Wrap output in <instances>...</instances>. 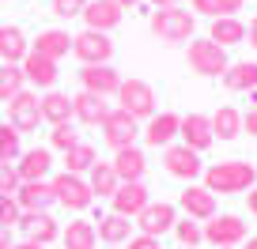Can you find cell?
Returning a JSON list of instances; mask_svg holds the SVG:
<instances>
[{
  "mask_svg": "<svg viewBox=\"0 0 257 249\" xmlns=\"http://www.w3.org/2000/svg\"><path fill=\"white\" fill-rule=\"evenodd\" d=\"M80 83H83V91H91V95L106 98V95H117L121 76L113 72L110 65H83V68H80Z\"/></svg>",
  "mask_w": 257,
  "mask_h": 249,
  "instance_id": "2e32d148",
  "label": "cell"
},
{
  "mask_svg": "<svg viewBox=\"0 0 257 249\" xmlns=\"http://www.w3.org/2000/svg\"><path fill=\"white\" fill-rule=\"evenodd\" d=\"M178 136H182V144L189 147V151H208L212 144H216V136H212V121L204 117V113H185L182 125H178Z\"/></svg>",
  "mask_w": 257,
  "mask_h": 249,
  "instance_id": "4fadbf2b",
  "label": "cell"
},
{
  "mask_svg": "<svg viewBox=\"0 0 257 249\" xmlns=\"http://www.w3.org/2000/svg\"><path fill=\"white\" fill-rule=\"evenodd\" d=\"M174 234H178V241H182V249H197L204 241V230H201V223H197V219H178L174 223Z\"/></svg>",
  "mask_w": 257,
  "mask_h": 249,
  "instance_id": "d590c367",
  "label": "cell"
},
{
  "mask_svg": "<svg viewBox=\"0 0 257 249\" xmlns=\"http://www.w3.org/2000/svg\"><path fill=\"white\" fill-rule=\"evenodd\" d=\"M98 129H102V140L113 147V151H121V147H137L140 125L128 117L125 110H110V113H106V121L98 125Z\"/></svg>",
  "mask_w": 257,
  "mask_h": 249,
  "instance_id": "9c48e42d",
  "label": "cell"
},
{
  "mask_svg": "<svg viewBox=\"0 0 257 249\" xmlns=\"http://www.w3.org/2000/svg\"><path fill=\"white\" fill-rule=\"evenodd\" d=\"M249 215H257V185L249 189Z\"/></svg>",
  "mask_w": 257,
  "mask_h": 249,
  "instance_id": "681fc988",
  "label": "cell"
},
{
  "mask_svg": "<svg viewBox=\"0 0 257 249\" xmlns=\"http://www.w3.org/2000/svg\"><path fill=\"white\" fill-rule=\"evenodd\" d=\"M31 53V42L19 27H0V65H23V57Z\"/></svg>",
  "mask_w": 257,
  "mask_h": 249,
  "instance_id": "7402d4cb",
  "label": "cell"
},
{
  "mask_svg": "<svg viewBox=\"0 0 257 249\" xmlns=\"http://www.w3.org/2000/svg\"><path fill=\"white\" fill-rule=\"evenodd\" d=\"M178 208H182L189 219H204V223H208V219L216 215V196H212L204 185L193 181V185H185V193L178 196Z\"/></svg>",
  "mask_w": 257,
  "mask_h": 249,
  "instance_id": "ac0fdd59",
  "label": "cell"
},
{
  "mask_svg": "<svg viewBox=\"0 0 257 249\" xmlns=\"http://www.w3.org/2000/svg\"><path fill=\"white\" fill-rule=\"evenodd\" d=\"M16 226H23L27 241H38V245H49V241L61 238V226H57V219L49 211H23Z\"/></svg>",
  "mask_w": 257,
  "mask_h": 249,
  "instance_id": "9a60e30c",
  "label": "cell"
},
{
  "mask_svg": "<svg viewBox=\"0 0 257 249\" xmlns=\"http://www.w3.org/2000/svg\"><path fill=\"white\" fill-rule=\"evenodd\" d=\"M83 23L87 31H98V34H110L113 27L121 23V12L106 0H87V8H83Z\"/></svg>",
  "mask_w": 257,
  "mask_h": 249,
  "instance_id": "cb8c5ba5",
  "label": "cell"
},
{
  "mask_svg": "<svg viewBox=\"0 0 257 249\" xmlns=\"http://www.w3.org/2000/svg\"><path fill=\"white\" fill-rule=\"evenodd\" d=\"M242 4L246 0H219V16H234V12H242Z\"/></svg>",
  "mask_w": 257,
  "mask_h": 249,
  "instance_id": "ee69618b",
  "label": "cell"
},
{
  "mask_svg": "<svg viewBox=\"0 0 257 249\" xmlns=\"http://www.w3.org/2000/svg\"><path fill=\"white\" fill-rule=\"evenodd\" d=\"M227 91H257V61H234L223 72Z\"/></svg>",
  "mask_w": 257,
  "mask_h": 249,
  "instance_id": "f546056e",
  "label": "cell"
},
{
  "mask_svg": "<svg viewBox=\"0 0 257 249\" xmlns=\"http://www.w3.org/2000/svg\"><path fill=\"white\" fill-rule=\"evenodd\" d=\"M87 185H91V193L95 196H113V189H117V174H113L110 162H95V166L87 170Z\"/></svg>",
  "mask_w": 257,
  "mask_h": 249,
  "instance_id": "d6a6232c",
  "label": "cell"
},
{
  "mask_svg": "<svg viewBox=\"0 0 257 249\" xmlns=\"http://www.w3.org/2000/svg\"><path fill=\"white\" fill-rule=\"evenodd\" d=\"M19 68H23V80L31 83L34 91H38V87H42V91H53L57 76H61V72H57V61H49V57L34 53V49L23 57V65H19Z\"/></svg>",
  "mask_w": 257,
  "mask_h": 249,
  "instance_id": "5bb4252c",
  "label": "cell"
},
{
  "mask_svg": "<svg viewBox=\"0 0 257 249\" xmlns=\"http://www.w3.org/2000/svg\"><path fill=\"white\" fill-rule=\"evenodd\" d=\"M148 4H155V8H182V0H148Z\"/></svg>",
  "mask_w": 257,
  "mask_h": 249,
  "instance_id": "7dc6e473",
  "label": "cell"
},
{
  "mask_svg": "<svg viewBox=\"0 0 257 249\" xmlns=\"http://www.w3.org/2000/svg\"><path fill=\"white\" fill-rule=\"evenodd\" d=\"M8 125L23 136V132H34L42 125V106H38V91H19L8 102Z\"/></svg>",
  "mask_w": 257,
  "mask_h": 249,
  "instance_id": "52a82bcc",
  "label": "cell"
},
{
  "mask_svg": "<svg viewBox=\"0 0 257 249\" xmlns=\"http://www.w3.org/2000/svg\"><path fill=\"white\" fill-rule=\"evenodd\" d=\"M208 121H212V136L216 140H238L242 136V113L234 106H219Z\"/></svg>",
  "mask_w": 257,
  "mask_h": 249,
  "instance_id": "f1b7e54d",
  "label": "cell"
},
{
  "mask_svg": "<svg viewBox=\"0 0 257 249\" xmlns=\"http://www.w3.org/2000/svg\"><path fill=\"white\" fill-rule=\"evenodd\" d=\"M16 189H19V174H16V166L0 162V193H12V196H16Z\"/></svg>",
  "mask_w": 257,
  "mask_h": 249,
  "instance_id": "ab89813d",
  "label": "cell"
},
{
  "mask_svg": "<svg viewBox=\"0 0 257 249\" xmlns=\"http://www.w3.org/2000/svg\"><path fill=\"white\" fill-rule=\"evenodd\" d=\"M193 12H201V16L219 19V0H193Z\"/></svg>",
  "mask_w": 257,
  "mask_h": 249,
  "instance_id": "b9f144b4",
  "label": "cell"
},
{
  "mask_svg": "<svg viewBox=\"0 0 257 249\" xmlns=\"http://www.w3.org/2000/svg\"><path fill=\"white\" fill-rule=\"evenodd\" d=\"M95 234H98V241H106V245H121V241L133 238V223H128L125 215H117V211H110V215L98 219Z\"/></svg>",
  "mask_w": 257,
  "mask_h": 249,
  "instance_id": "83f0119b",
  "label": "cell"
},
{
  "mask_svg": "<svg viewBox=\"0 0 257 249\" xmlns=\"http://www.w3.org/2000/svg\"><path fill=\"white\" fill-rule=\"evenodd\" d=\"M242 249H257V234H249V238L242 241Z\"/></svg>",
  "mask_w": 257,
  "mask_h": 249,
  "instance_id": "816d5d0a",
  "label": "cell"
},
{
  "mask_svg": "<svg viewBox=\"0 0 257 249\" xmlns=\"http://www.w3.org/2000/svg\"><path fill=\"white\" fill-rule=\"evenodd\" d=\"M23 87H27L23 68L19 65H0V102H12Z\"/></svg>",
  "mask_w": 257,
  "mask_h": 249,
  "instance_id": "836d02e7",
  "label": "cell"
},
{
  "mask_svg": "<svg viewBox=\"0 0 257 249\" xmlns=\"http://www.w3.org/2000/svg\"><path fill=\"white\" fill-rule=\"evenodd\" d=\"M117 102H121L117 110H125L133 121L155 117V91H152V83H144V80H121Z\"/></svg>",
  "mask_w": 257,
  "mask_h": 249,
  "instance_id": "277c9868",
  "label": "cell"
},
{
  "mask_svg": "<svg viewBox=\"0 0 257 249\" xmlns=\"http://www.w3.org/2000/svg\"><path fill=\"white\" fill-rule=\"evenodd\" d=\"M95 162H98V151L80 140L76 147H68V151H64V174H87Z\"/></svg>",
  "mask_w": 257,
  "mask_h": 249,
  "instance_id": "1f68e13d",
  "label": "cell"
},
{
  "mask_svg": "<svg viewBox=\"0 0 257 249\" xmlns=\"http://www.w3.org/2000/svg\"><path fill=\"white\" fill-rule=\"evenodd\" d=\"M12 249H46V245H38V241H12Z\"/></svg>",
  "mask_w": 257,
  "mask_h": 249,
  "instance_id": "c3c4849f",
  "label": "cell"
},
{
  "mask_svg": "<svg viewBox=\"0 0 257 249\" xmlns=\"http://www.w3.org/2000/svg\"><path fill=\"white\" fill-rule=\"evenodd\" d=\"M185 61L197 76H223L227 72V49L216 46L212 38H189V49H185Z\"/></svg>",
  "mask_w": 257,
  "mask_h": 249,
  "instance_id": "3957f363",
  "label": "cell"
},
{
  "mask_svg": "<svg viewBox=\"0 0 257 249\" xmlns=\"http://www.w3.org/2000/svg\"><path fill=\"white\" fill-rule=\"evenodd\" d=\"M208 38L216 42V46H238V42H246V23L242 19H234V16H219V19H212V31H208Z\"/></svg>",
  "mask_w": 257,
  "mask_h": 249,
  "instance_id": "4316f807",
  "label": "cell"
},
{
  "mask_svg": "<svg viewBox=\"0 0 257 249\" xmlns=\"http://www.w3.org/2000/svg\"><path fill=\"white\" fill-rule=\"evenodd\" d=\"M163 166H167L170 177H182V181H189V185L204 174L201 155L189 151L185 144H167V147H163Z\"/></svg>",
  "mask_w": 257,
  "mask_h": 249,
  "instance_id": "ba28073f",
  "label": "cell"
},
{
  "mask_svg": "<svg viewBox=\"0 0 257 249\" xmlns=\"http://www.w3.org/2000/svg\"><path fill=\"white\" fill-rule=\"evenodd\" d=\"M72 53L80 57L83 65H110V57H113V42H110V34L83 31V34H72Z\"/></svg>",
  "mask_w": 257,
  "mask_h": 249,
  "instance_id": "30bf717a",
  "label": "cell"
},
{
  "mask_svg": "<svg viewBox=\"0 0 257 249\" xmlns=\"http://www.w3.org/2000/svg\"><path fill=\"white\" fill-rule=\"evenodd\" d=\"M16 204H19V211H49V204H57L53 185L49 181H19Z\"/></svg>",
  "mask_w": 257,
  "mask_h": 249,
  "instance_id": "d6986e66",
  "label": "cell"
},
{
  "mask_svg": "<svg viewBox=\"0 0 257 249\" xmlns=\"http://www.w3.org/2000/svg\"><path fill=\"white\" fill-rule=\"evenodd\" d=\"M61 241H64V249H95L98 245L95 223H87V219H72V223L64 226Z\"/></svg>",
  "mask_w": 257,
  "mask_h": 249,
  "instance_id": "4dcf8cb0",
  "label": "cell"
},
{
  "mask_svg": "<svg viewBox=\"0 0 257 249\" xmlns=\"http://www.w3.org/2000/svg\"><path fill=\"white\" fill-rule=\"evenodd\" d=\"M31 49L42 53V57H49V61H61V57H68V49H72V34L49 27V31H38V38H34Z\"/></svg>",
  "mask_w": 257,
  "mask_h": 249,
  "instance_id": "d4e9b609",
  "label": "cell"
},
{
  "mask_svg": "<svg viewBox=\"0 0 257 249\" xmlns=\"http://www.w3.org/2000/svg\"><path fill=\"white\" fill-rule=\"evenodd\" d=\"M0 249H12V238H8V230H0Z\"/></svg>",
  "mask_w": 257,
  "mask_h": 249,
  "instance_id": "f907efd6",
  "label": "cell"
},
{
  "mask_svg": "<svg viewBox=\"0 0 257 249\" xmlns=\"http://www.w3.org/2000/svg\"><path fill=\"white\" fill-rule=\"evenodd\" d=\"M106 4H113V8H117V12H128V8H137L140 0H106Z\"/></svg>",
  "mask_w": 257,
  "mask_h": 249,
  "instance_id": "f6af8a7d",
  "label": "cell"
},
{
  "mask_svg": "<svg viewBox=\"0 0 257 249\" xmlns=\"http://www.w3.org/2000/svg\"><path fill=\"white\" fill-rule=\"evenodd\" d=\"M242 132H249V136H257V106H249V110L242 113Z\"/></svg>",
  "mask_w": 257,
  "mask_h": 249,
  "instance_id": "7bdbcfd3",
  "label": "cell"
},
{
  "mask_svg": "<svg viewBox=\"0 0 257 249\" xmlns=\"http://www.w3.org/2000/svg\"><path fill=\"white\" fill-rule=\"evenodd\" d=\"M38 106H42V121H49V125H68L72 121V98L61 95V91H46L38 98Z\"/></svg>",
  "mask_w": 257,
  "mask_h": 249,
  "instance_id": "484cf974",
  "label": "cell"
},
{
  "mask_svg": "<svg viewBox=\"0 0 257 249\" xmlns=\"http://www.w3.org/2000/svg\"><path fill=\"white\" fill-rule=\"evenodd\" d=\"M113 174H117V181H144V170H148V159L140 147H121V151H113Z\"/></svg>",
  "mask_w": 257,
  "mask_h": 249,
  "instance_id": "ffe728a7",
  "label": "cell"
},
{
  "mask_svg": "<svg viewBox=\"0 0 257 249\" xmlns=\"http://www.w3.org/2000/svg\"><path fill=\"white\" fill-rule=\"evenodd\" d=\"M23 155V136L12 125H0V162H16Z\"/></svg>",
  "mask_w": 257,
  "mask_h": 249,
  "instance_id": "e575fe53",
  "label": "cell"
},
{
  "mask_svg": "<svg viewBox=\"0 0 257 249\" xmlns=\"http://www.w3.org/2000/svg\"><path fill=\"white\" fill-rule=\"evenodd\" d=\"M178 125H182L178 113H155V117H148V129L140 132V136H144L152 147H167V144H174Z\"/></svg>",
  "mask_w": 257,
  "mask_h": 249,
  "instance_id": "44dd1931",
  "label": "cell"
},
{
  "mask_svg": "<svg viewBox=\"0 0 257 249\" xmlns=\"http://www.w3.org/2000/svg\"><path fill=\"white\" fill-rule=\"evenodd\" d=\"M19 204H16V196L12 193H0V230H8V226H16L19 223Z\"/></svg>",
  "mask_w": 257,
  "mask_h": 249,
  "instance_id": "74e56055",
  "label": "cell"
},
{
  "mask_svg": "<svg viewBox=\"0 0 257 249\" xmlns=\"http://www.w3.org/2000/svg\"><path fill=\"white\" fill-rule=\"evenodd\" d=\"M201 230H204V241H208V245H219V249H234V245H242V241H246L249 226L242 223L238 215H212L208 223L201 226Z\"/></svg>",
  "mask_w": 257,
  "mask_h": 249,
  "instance_id": "5b68a950",
  "label": "cell"
},
{
  "mask_svg": "<svg viewBox=\"0 0 257 249\" xmlns=\"http://www.w3.org/2000/svg\"><path fill=\"white\" fill-rule=\"evenodd\" d=\"M49 144H53L57 151H68V147L80 144V132L72 129V121H68V125H53V132H49Z\"/></svg>",
  "mask_w": 257,
  "mask_h": 249,
  "instance_id": "8d00e7d4",
  "label": "cell"
},
{
  "mask_svg": "<svg viewBox=\"0 0 257 249\" xmlns=\"http://www.w3.org/2000/svg\"><path fill=\"white\" fill-rule=\"evenodd\" d=\"M204 189L212 196H227V193H246L257 185V166L246 159H223V162H212L204 166Z\"/></svg>",
  "mask_w": 257,
  "mask_h": 249,
  "instance_id": "6da1fadb",
  "label": "cell"
},
{
  "mask_svg": "<svg viewBox=\"0 0 257 249\" xmlns=\"http://www.w3.org/2000/svg\"><path fill=\"white\" fill-rule=\"evenodd\" d=\"M246 38H249V42H253V49H257V16H253V19H249V27H246Z\"/></svg>",
  "mask_w": 257,
  "mask_h": 249,
  "instance_id": "bcb514c9",
  "label": "cell"
},
{
  "mask_svg": "<svg viewBox=\"0 0 257 249\" xmlns=\"http://www.w3.org/2000/svg\"><path fill=\"white\" fill-rule=\"evenodd\" d=\"M83 8H87V0H53V16H61V19L83 16Z\"/></svg>",
  "mask_w": 257,
  "mask_h": 249,
  "instance_id": "f35d334b",
  "label": "cell"
},
{
  "mask_svg": "<svg viewBox=\"0 0 257 249\" xmlns=\"http://www.w3.org/2000/svg\"><path fill=\"white\" fill-rule=\"evenodd\" d=\"M49 170H53V155H49V147H31V151H23L19 162H16L19 181H49Z\"/></svg>",
  "mask_w": 257,
  "mask_h": 249,
  "instance_id": "e0dca14e",
  "label": "cell"
},
{
  "mask_svg": "<svg viewBox=\"0 0 257 249\" xmlns=\"http://www.w3.org/2000/svg\"><path fill=\"white\" fill-rule=\"evenodd\" d=\"M110 204H113V211H117V215L137 219L140 211L152 204V196H148V185H144V181H121L117 189H113Z\"/></svg>",
  "mask_w": 257,
  "mask_h": 249,
  "instance_id": "7c38bea8",
  "label": "cell"
},
{
  "mask_svg": "<svg viewBox=\"0 0 257 249\" xmlns=\"http://www.w3.org/2000/svg\"><path fill=\"white\" fill-rule=\"evenodd\" d=\"M148 27H152V34H155L159 42L178 46V42H189V38H193L197 19H193V12H185V8H155Z\"/></svg>",
  "mask_w": 257,
  "mask_h": 249,
  "instance_id": "7a4b0ae2",
  "label": "cell"
},
{
  "mask_svg": "<svg viewBox=\"0 0 257 249\" xmlns=\"http://www.w3.org/2000/svg\"><path fill=\"white\" fill-rule=\"evenodd\" d=\"M49 185H53V196H57V204H64L68 211H83V208H91V200H95L91 185L83 181L80 174H57Z\"/></svg>",
  "mask_w": 257,
  "mask_h": 249,
  "instance_id": "8992f818",
  "label": "cell"
},
{
  "mask_svg": "<svg viewBox=\"0 0 257 249\" xmlns=\"http://www.w3.org/2000/svg\"><path fill=\"white\" fill-rule=\"evenodd\" d=\"M106 113H110L106 98L91 95V91H80V95H72V117H76V121H83V125H102Z\"/></svg>",
  "mask_w": 257,
  "mask_h": 249,
  "instance_id": "603a6c76",
  "label": "cell"
},
{
  "mask_svg": "<svg viewBox=\"0 0 257 249\" xmlns=\"http://www.w3.org/2000/svg\"><path fill=\"white\" fill-rule=\"evenodd\" d=\"M174 223H178V208H174V204H167V200L155 204V200H152V204H148V208L137 215V223H133V226H140V234L163 238V234L174 230Z\"/></svg>",
  "mask_w": 257,
  "mask_h": 249,
  "instance_id": "8fae6325",
  "label": "cell"
},
{
  "mask_svg": "<svg viewBox=\"0 0 257 249\" xmlns=\"http://www.w3.org/2000/svg\"><path fill=\"white\" fill-rule=\"evenodd\" d=\"M128 249H163V245L152 234H133V238H128Z\"/></svg>",
  "mask_w": 257,
  "mask_h": 249,
  "instance_id": "60d3db41",
  "label": "cell"
}]
</instances>
